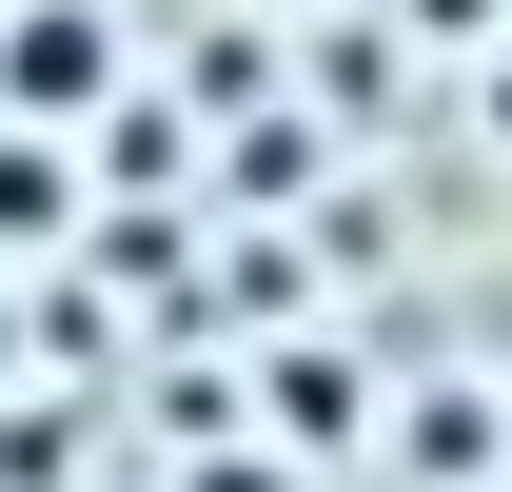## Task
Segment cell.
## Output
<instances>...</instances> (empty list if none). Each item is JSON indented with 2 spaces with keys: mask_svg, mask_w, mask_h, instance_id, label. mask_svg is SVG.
Instances as JSON below:
<instances>
[{
  "mask_svg": "<svg viewBox=\"0 0 512 492\" xmlns=\"http://www.w3.org/2000/svg\"><path fill=\"white\" fill-rule=\"evenodd\" d=\"M138 99V0H0V119L99 138Z\"/></svg>",
  "mask_w": 512,
  "mask_h": 492,
  "instance_id": "obj_1",
  "label": "cell"
},
{
  "mask_svg": "<svg viewBox=\"0 0 512 492\" xmlns=\"http://www.w3.org/2000/svg\"><path fill=\"white\" fill-rule=\"evenodd\" d=\"M60 217H79V178H60V138H40V119H0V256H40Z\"/></svg>",
  "mask_w": 512,
  "mask_h": 492,
  "instance_id": "obj_2",
  "label": "cell"
},
{
  "mask_svg": "<svg viewBox=\"0 0 512 492\" xmlns=\"http://www.w3.org/2000/svg\"><path fill=\"white\" fill-rule=\"evenodd\" d=\"M276 433L335 453V433H355V355H276Z\"/></svg>",
  "mask_w": 512,
  "mask_h": 492,
  "instance_id": "obj_3",
  "label": "cell"
},
{
  "mask_svg": "<svg viewBox=\"0 0 512 492\" xmlns=\"http://www.w3.org/2000/svg\"><path fill=\"white\" fill-rule=\"evenodd\" d=\"M197 492H296V453H217V473H197Z\"/></svg>",
  "mask_w": 512,
  "mask_h": 492,
  "instance_id": "obj_4",
  "label": "cell"
},
{
  "mask_svg": "<svg viewBox=\"0 0 512 492\" xmlns=\"http://www.w3.org/2000/svg\"><path fill=\"white\" fill-rule=\"evenodd\" d=\"M473 119H493V158H512V60H493V79H473Z\"/></svg>",
  "mask_w": 512,
  "mask_h": 492,
  "instance_id": "obj_5",
  "label": "cell"
},
{
  "mask_svg": "<svg viewBox=\"0 0 512 492\" xmlns=\"http://www.w3.org/2000/svg\"><path fill=\"white\" fill-rule=\"evenodd\" d=\"M0 394H20V315H0Z\"/></svg>",
  "mask_w": 512,
  "mask_h": 492,
  "instance_id": "obj_6",
  "label": "cell"
}]
</instances>
